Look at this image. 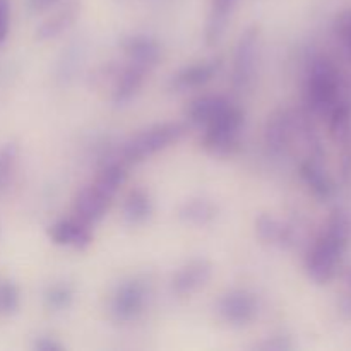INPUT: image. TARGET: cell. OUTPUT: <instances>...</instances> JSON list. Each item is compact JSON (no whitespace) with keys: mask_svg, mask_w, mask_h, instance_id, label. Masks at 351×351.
<instances>
[{"mask_svg":"<svg viewBox=\"0 0 351 351\" xmlns=\"http://www.w3.org/2000/svg\"><path fill=\"white\" fill-rule=\"evenodd\" d=\"M19 147L16 143H9L0 149V194L7 191L10 180H12L14 170H16Z\"/></svg>","mask_w":351,"mask_h":351,"instance_id":"obj_25","label":"cell"},{"mask_svg":"<svg viewBox=\"0 0 351 351\" xmlns=\"http://www.w3.org/2000/svg\"><path fill=\"white\" fill-rule=\"evenodd\" d=\"M74 288L69 283H55L45 291V307L50 312H64L74 302Z\"/></svg>","mask_w":351,"mask_h":351,"instance_id":"obj_24","label":"cell"},{"mask_svg":"<svg viewBox=\"0 0 351 351\" xmlns=\"http://www.w3.org/2000/svg\"><path fill=\"white\" fill-rule=\"evenodd\" d=\"M60 0H27V5H29L33 12H41V10L50 9V7H53Z\"/></svg>","mask_w":351,"mask_h":351,"instance_id":"obj_32","label":"cell"},{"mask_svg":"<svg viewBox=\"0 0 351 351\" xmlns=\"http://www.w3.org/2000/svg\"><path fill=\"white\" fill-rule=\"evenodd\" d=\"M127 180V171L123 168V165L120 163H108L99 170L98 177L93 184L98 189H101L103 192H106L108 195L115 197L117 192L120 191L123 184Z\"/></svg>","mask_w":351,"mask_h":351,"instance_id":"obj_23","label":"cell"},{"mask_svg":"<svg viewBox=\"0 0 351 351\" xmlns=\"http://www.w3.org/2000/svg\"><path fill=\"white\" fill-rule=\"evenodd\" d=\"M153 199L144 189L136 187L123 201V218L129 225H144L153 215Z\"/></svg>","mask_w":351,"mask_h":351,"instance_id":"obj_21","label":"cell"},{"mask_svg":"<svg viewBox=\"0 0 351 351\" xmlns=\"http://www.w3.org/2000/svg\"><path fill=\"white\" fill-rule=\"evenodd\" d=\"M257 348L264 351H288L293 348L291 341L285 336H274V338H267L266 341H263L261 345H257Z\"/></svg>","mask_w":351,"mask_h":351,"instance_id":"obj_29","label":"cell"},{"mask_svg":"<svg viewBox=\"0 0 351 351\" xmlns=\"http://www.w3.org/2000/svg\"><path fill=\"white\" fill-rule=\"evenodd\" d=\"M338 311L346 321H351V291L348 295H343L338 302Z\"/></svg>","mask_w":351,"mask_h":351,"instance_id":"obj_31","label":"cell"},{"mask_svg":"<svg viewBox=\"0 0 351 351\" xmlns=\"http://www.w3.org/2000/svg\"><path fill=\"white\" fill-rule=\"evenodd\" d=\"M239 0H211L208 23L204 29V40L208 47H215L225 34L228 21Z\"/></svg>","mask_w":351,"mask_h":351,"instance_id":"obj_18","label":"cell"},{"mask_svg":"<svg viewBox=\"0 0 351 351\" xmlns=\"http://www.w3.org/2000/svg\"><path fill=\"white\" fill-rule=\"evenodd\" d=\"M19 288L10 281L0 283V315H10L19 308Z\"/></svg>","mask_w":351,"mask_h":351,"instance_id":"obj_26","label":"cell"},{"mask_svg":"<svg viewBox=\"0 0 351 351\" xmlns=\"http://www.w3.org/2000/svg\"><path fill=\"white\" fill-rule=\"evenodd\" d=\"M335 31L339 40L343 41V45H345L346 51H348L351 58V9L345 10V12H341L336 17Z\"/></svg>","mask_w":351,"mask_h":351,"instance_id":"obj_27","label":"cell"},{"mask_svg":"<svg viewBox=\"0 0 351 351\" xmlns=\"http://www.w3.org/2000/svg\"><path fill=\"white\" fill-rule=\"evenodd\" d=\"M213 264L208 259H192L180 267L171 278V291L178 297L195 293L211 281Z\"/></svg>","mask_w":351,"mask_h":351,"instance_id":"obj_10","label":"cell"},{"mask_svg":"<svg viewBox=\"0 0 351 351\" xmlns=\"http://www.w3.org/2000/svg\"><path fill=\"white\" fill-rule=\"evenodd\" d=\"M233 103L221 95H202L192 99L185 108V119L194 125L206 127L221 117Z\"/></svg>","mask_w":351,"mask_h":351,"instance_id":"obj_14","label":"cell"},{"mask_svg":"<svg viewBox=\"0 0 351 351\" xmlns=\"http://www.w3.org/2000/svg\"><path fill=\"white\" fill-rule=\"evenodd\" d=\"M147 300L146 285L139 280H127L120 283L110 298V317L117 324L136 321Z\"/></svg>","mask_w":351,"mask_h":351,"instance_id":"obj_5","label":"cell"},{"mask_svg":"<svg viewBox=\"0 0 351 351\" xmlns=\"http://www.w3.org/2000/svg\"><path fill=\"white\" fill-rule=\"evenodd\" d=\"M185 125L182 122H161L147 127L136 134L123 144L122 154L127 161H143L146 158L161 153L171 144L178 143L185 136Z\"/></svg>","mask_w":351,"mask_h":351,"instance_id":"obj_3","label":"cell"},{"mask_svg":"<svg viewBox=\"0 0 351 351\" xmlns=\"http://www.w3.org/2000/svg\"><path fill=\"white\" fill-rule=\"evenodd\" d=\"M329 115V134L332 141L345 146L351 139V108L348 105H336Z\"/></svg>","mask_w":351,"mask_h":351,"instance_id":"obj_22","label":"cell"},{"mask_svg":"<svg viewBox=\"0 0 351 351\" xmlns=\"http://www.w3.org/2000/svg\"><path fill=\"white\" fill-rule=\"evenodd\" d=\"M33 348L38 351H62L64 346H62L55 338H50V336H40V338L34 341Z\"/></svg>","mask_w":351,"mask_h":351,"instance_id":"obj_30","label":"cell"},{"mask_svg":"<svg viewBox=\"0 0 351 351\" xmlns=\"http://www.w3.org/2000/svg\"><path fill=\"white\" fill-rule=\"evenodd\" d=\"M245 113L232 105L221 117L204 127L201 146L213 156H228L239 149Z\"/></svg>","mask_w":351,"mask_h":351,"instance_id":"obj_4","label":"cell"},{"mask_svg":"<svg viewBox=\"0 0 351 351\" xmlns=\"http://www.w3.org/2000/svg\"><path fill=\"white\" fill-rule=\"evenodd\" d=\"M295 120H297V113L285 108L276 110L267 119L266 127H264V143L267 149L276 156L283 154L290 146L295 136Z\"/></svg>","mask_w":351,"mask_h":351,"instance_id":"obj_9","label":"cell"},{"mask_svg":"<svg viewBox=\"0 0 351 351\" xmlns=\"http://www.w3.org/2000/svg\"><path fill=\"white\" fill-rule=\"evenodd\" d=\"M259 40L261 27L249 26L240 34L239 43H237L235 57H233L232 82L240 91L249 88L254 81L257 53H259Z\"/></svg>","mask_w":351,"mask_h":351,"instance_id":"obj_6","label":"cell"},{"mask_svg":"<svg viewBox=\"0 0 351 351\" xmlns=\"http://www.w3.org/2000/svg\"><path fill=\"white\" fill-rule=\"evenodd\" d=\"M341 77L335 62L324 55H319L308 65L307 84H305V99L308 108L317 115L331 113L338 105Z\"/></svg>","mask_w":351,"mask_h":351,"instance_id":"obj_2","label":"cell"},{"mask_svg":"<svg viewBox=\"0 0 351 351\" xmlns=\"http://www.w3.org/2000/svg\"><path fill=\"white\" fill-rule=\"evenodd\" d=\"M341 278H343V283H345L346 288H348V290L351 291V267H348V269L343 271Z\"/></svg>","mask_w":351,"mask_h":351,"instance_id":"obj_33","label":"cell"},{"mask_svg":"<svg viewBox=\"0 0 351 351\" xmlns=\"http://www.w3.org/2000/svg\"><path fill=\"white\" fill-rule=\"evenodd\" d=\"M218 314L226 324L242 328L256 321L259 314V302L256 295L247 290H230L219 298Z\"/></svg>","mask_w":351,"mask_h":351,"instance_id":"obj_7","label":"cell"},{"mask_svg":"<svg viewBox=\"0 0 351 351\" xmlns=\"http://www.w3.org/2000/svg\"><path fill=\"white\" fill-rule=\"evenodd\" d=\"M221 65V57H211L206 58V60L195 62L192 65H187V67L180 69L177 74H173V77L170 79V89L171 91L184 93L201 88V86L208 84L218 74Z\"/></svg>","mask_w":351,"mask_h":351,"instance_id":"obj_11","label":"cell"},{"mask_svg":"<svg viewBox=\"0 0 351 351\" xmlns=\"http://www.w3.org/2000/svg\"><path fill=\"white\" fill-rule=\"evenodd\" d=\"M48 239L58 247L74 250H86L93 243V233L88 225L79 219H60L48 226Z\"/></svg>","mask_w":351,"mask_h":351,"instance_id":"obj_12","label":"cell"},{"mask_svg":"<svg viewBox=\"0 0 351 351\" xmlns=\"http://www.w3.org/2000/svg\"><path fill=\"white\" fill-rule=\"evenodd\" d=\"M79 12H81V3H79V0H71L65 5H62L57 12L48 16L36 27L34 36H36L38 41H50L53 38H58L75 23Z\"/></svg>","mask_w":351,"mask_h":351,"instance_id":"obj_15","label":"cell"},{"mask_svg":"<svg viewBox=\"0 0 351 351\" xmlns=\"http://www.w3.org/2000/svg\"><path fill=\"white\" fill-rule=\"evenodd\" d=\"M351 240V223L346 213L335 211L329 216L324 233L305 257L307 276L317 285H328L336 276L341 257Z\"/></svg>","mask_w":351,"mask_h":351,"instance_id":"obj_1","label":"cell"},{"mask_svg":"<svg viewBox=\"0 0 351 351\" xmlns=\"http://www.w3.org/2000/svg\"><path fill=\"white\" fill-rule=\"evenodd\" d=\"M177 216L180 221L194 226L211 225L218 216V206L206 197H192L187 199L184 204L178 208Z\"/></svg>","mask_w":351,"mask_h":351,"instance_id":"obj_20","label":"cell"},{"mask_svg":"<svg viewBox=\"0 0 351 351\" xmlns=\"http://www.w3.org/2000/svg\"><path fill=\"white\" fill-rule=\"evenodd\" d=\"M147 72H149L147 69L129 62V65L123 67L122 72L117 75L115 88H113L112 93L113 105L123 106L132 101L137 93L141 91V88H143Z\"/></svg>","mask_w":351,"mask_h":351,"instance_id":"obj_17","label":"cell"},{"mask_svg":"<svg viewBox=\"0 0 351 351\" xmlns=\"http://www.w3.org/2000/svg\"><path fill=\"white\" fill-rule=\"evenodd\" d=\"M300 175L315 197L326 201L335 194V182L315 158H308L300 165Z\"/></svg>","mask_w":351,"mask_h":351,"instance_id":"obj_19","label":"cell"},{"mask_svg":"<svg viewBox=\"0 0 351 351\" xmlns=\"http://www.w3.org/2000/svg\"><path fill=\"white\" fill-rule=\"evenodd\" d=\"M122 50L123 53L129 57V62L141 65V67L154 69L158 62L161 60V45L160 41L154 40L153 36L147 34H130L122 40Z\"/></svg>","mask_w":351,"mask_h":351,"instance_id":"obj_13","label":"cell"},{"mask_svg":"<svg viewBox=\"0 0 351 351\" xmlns=\"http://www.w3.org/2000/svg\"><path fill=\"white\" fill-rule=\"evenodd\" d=\"M10 27V0H0V47L5 43Z\"/></svg>","mask_w":351,"mask_h":351,"instance_id":"obj_28","label":"cell"},{"mask_svg":"<svg viewBox=\"0 0 351 351\" xmlns=\"http://www.w3.org/2000/svg\"><path fill=\"white\" fill-rule=\"evenodd\" d=\"M112 195L103 192L95 184L86 185L75 194L74 202H72V213H74L75 219L93 226L105 218L108 209L112 208Z\"/></svg>","mask_w":351,"mask_h":351,"instance_id":"obj_8","label":"cell"},{"mask_svg":"<svg viewBox=\"0 0 351 351\" xmlns=\"http://www.w3.org/2000/svg\"><path fill=\"white\" fill-rule=\"evenodd\" d=\"M256 233L264 243L273 247H281V249L291 247L295 242L293 226L285 223L283 219L276 218V216L267 215V213L257 216Z\"/></svg>","mask_w":351,"mask_h":351,"instance_id":"obj_16","label":"cell"}]
</instances>
